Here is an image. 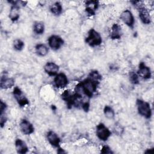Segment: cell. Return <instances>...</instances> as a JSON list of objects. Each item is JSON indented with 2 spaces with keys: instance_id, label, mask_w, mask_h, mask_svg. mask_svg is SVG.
I'll list each match as a JSON object with an SVG mask.
<instances>
[{
  "instance_id": "14",
  "label": "cell",
  "mask_w": 154,
  "mask_h": 154,
  "mask_svg": "<svg viewBox=\"0 0 154 154\" xmlns=\"http://www.w3.org/2000/svg\"><path fill=\"white\" fill-rule=\"evenodd\" d=\"M99 6V1H87L85 2V11L88 14L93 16Z\"/></svg>"
},
{
  "instance_id": "31",
  "label": "cell",
  "mask_w": 154,
  "mask_h": 154,
  "mask_svg": "<svg viewBox=\"0 0 154 154\" xmlns=\"http://www.w3.org/2000/svg\"><path fill=\"white\" fill-rule=\"evenodd\" d=\"M152 150H153V149H149V150H148V151H146L145 152V153H150V152H152Z\"/></svg>"
},
{
  "instance_id": "3",
  "label": "cell",
  "mask_w": 154,
  "mask_h": 154,
  "mask_svg": "<svg viewBox=\"0 0 154 154\" xmlns=\"http://www.w3.org/2000/svg\"><path fill=\"white\" fill-rule=\"evenodd\" d=\"M138 113L146 119H150L152 116V109L149 103L141 99H137L136 102Z\"/></svg>"
},
{
  "instance_id": "26",
  "label": "cell",
  "mask_w": 154,
  "mask_h": 154,
  "mask_svg": "<svg viewBox=\"0 0 154 154\" xmlns=\"http://www.w3.org/2000/svg\"><path fill=\"white\" fill-rule=\"evenodd\" d=\"M100 152L102 153H108V154H110V153H113V152L111 150L110 147H109L108 146H103L102 147Z\"/></svg>"
},
{
  "instance_id": "12",
  "label": "cell",
  "mask_w": 154,
  "mask_h": 154,
  "mask_svg": "<svg viewBox=\"0 0 154 154\" xmlns=\"http://www.w3.org/2000/svg\"><path fill=\"white\" fill-rule=\"evenodd\" d=\"M44 70L49 76H55L59 70V66L55 63L48 62L44 66Z\"/></svg>"
},
{
  "instance_id": "21",
  "label": "cell",
  "mask_w": 154,
  "mask_h": 154,
  "mask_svg": "<svg viewBox=\"0 0 154 154\" xmlns=\"http://www.w3.org/2000/svg\"><path fill=\"white\" fill-rule=\"evenodd\" d=\"M103 113L105 116L108 119H112L115 116V112L114 109L108 105H106L104 107Z\"/></svg>"
},
{
  "instance_id": "9",
  "label": "cell",
  "mask_w": 154,
  "mask_h": 154,
  "mask_svg": "<svg viewBox=\"0 0 154 154\" xmlns=\"http://www.w3.org/2000/svg\"><path fill=\"white\" fill-rule=\"evenodd\" d=\"M138 75L144 79H148L151 78L152 73L150 68L147 66L144 63L141 62L138 66V69L137 71Z\"/></svg>"
},
{
  "instance_id": "2",
  "label": "cell",
  "mask_w": 154,
  "mask_h": 154,
  "mask_svg": "<svg viewBox=\"0 0 154 154\" xmlns=\"http://www.w3.org/2000/svg\"><path fill=\"white\" fill-rule=\"evenodd\" d=\"M102 39L100 34L94 29H91L88 31L85 42L91 47L97 46L102 43Z\"/></svg>"
},
{
  "instance_id": "27",
  "label": "cell",
  "mask_w": 154,
  "mask_h": 154,
  "mask_svg": "<svg viewBox=\"0 0 154 154\" xmlns=\"http://www.w3.org/2000/svg\"><path fill=\"white\" fill-rule=\"evenodd\" d=\"M114 132L118 135H121L122 132H123V129L122 128L120 125H115V128H114Z\"/></svg>"
},
{
  "instance_id": "25",
  "label": "cell",
  "mask_w": 154,
  "mask_h": 154,
  "mask_svg": "<svg viewBox=\"0 0 154 154\" xmlns=\"http://www.w3.org/2000/svg\"><path fill=\"white\" fill-rule=\"evenodd\" d=\"M0 125L1 128H3V126L5 125V123L7 122V117L5 114V112L0 113Z\"/></svg>"
},
{
  "instance_id": "23",
  "label": "cell",
  "mask_w": 154,
  "mask_h": 154,
  "mask_svg": "<svg viewBox=\"0 0 154 154\" xmlns=\"http://www.w3.org/2000/svg\"><path fill=\"white\" fill-rule=\"evenodd\" d=\"M130 82L133 84H138L139 83V76L137 73L131 72L129 73Z\"/></svg>"
},
{
  "instance_id": "1",
  "label": "cell",
  "mask_w": 154,
  "mask_h": 154,
  "mask_svg": "<svg viewBox=\"0 0 154 154\" xmlns=\"http://www.w3.org/2000/svg\"><path fill=\"white\" fill-rule=\"evenodd\" d=\"M133 5L137 8L138 11V15L140 20L144 24L148 25L151 22V18L150 13L147 8L143 4L142 2L139 1H135L131 2Z\"/></svg>"
},
{
  "instance_id": "20",
  "label": "cell",
  "mask_w": 154,
  "mask_h": 154,
  "mask_svg": "<svg viewBox=\"0 0 154 154\" xmlns=\"http://www.w3.org/2000/svg\"><path fill=\"white\" fill-rule=\"evenodd\" d=\"M33 31L37 35H42L45 31V25L43 22H36L33 25Z\"/></svg>"
},
{
  "instance_id": "15",
  "label": "cell",
  "mask_w": 154,
  "mask_h": 154,
  "mask_svg": "<svg viewBox=\"0 0 154 154\" xmlns=\"http://www.w3.org/2000/svg\"><path fill=\"white\" fill-rule=\"evenodd\" d=\"M122 32L120 26L117 23H114L111 29L110 37L112 40L120 39L122 37Z\"/></svg>"
},
{
  "instance_id": "7",
  "label": "cell",
  "mask_w": 154,
  "mask_h": 154,
  "mask_svg": "<svg viewBox=\"0 0 154 154\" xmlns=\"http://www.w3.org/2000/svg\"><path fill=\"white\" fill-rule=\"evenodd\" d=\"M120 17L123 23H125L129 27L132 28L134 26L135 23L134 17L129 10H124L121 13Z\"/></svg>"
},
{
  "instance_id": "18",
  "label": "cell",
  "mask_w": 154,
  "mask_h": 154,
  "mask_svg": "<svg viewBox=\"0 0 154 154\" xmlns=\"http://www.w3.org/2000/svg\"><path fill=\"white\" fill-rule=\"evenodd\" d=\"M35 52L37 53V54L41 57L46 56L49 52L48 48L45 45L42 44V43L37 44L35 46Z\"/></svg>"
},
{
  "instance_id": "24",
  "label": "cell",
  "mask_w": 154,
  "mask_h": 154,
  "mask_svg": "<svg viewBox=\"0 0 154 154\" xmlns=\"http://www.w3.org/2000/svg\"><path fill=\"white\" fill-rule=\"evenodd\" d=\"M88 78H91L94 81H99V80L101 79L102 76L97 70H93L91 72H90Z\"/></svg>"
},
{
  "instance_id": "5",
  "label": "cell",
  "mask_w": 154,
  "mask_h": 154,
  "mask_svg": "<svg viewBox=\"0 0 154 154\" xmlns=\"http://www.w3.org/2000/svg\"><path fill=\"white\" fill-rule=\"evenodd\" d=\"M48 42L49 47L55 51L59 49L64 43L63 39L57 35H52L50 36L48 40Z\"/></svg>"
},
{
  "instance_id": "8",
  "label": "cell",
  "mask_w": 154,
  "mask_h": 154,
  "mask_svg": "<svg viewBox=\"0 0 154 154\" xmlns=\"http://www.w3.org/2000/svg\"><path fill=\"white\" fill-rule=\"evenodd\" d=\"M54 83L57 88H63L67 85L69 80L67 76L64 73H60L55 75L54 79Z\"/></svg>"
},
{
  "instance_id": "6",
  "label": "cell",
  "mask_w": 154,
  "mask_h": 154,
  "mask_svg": "<svg viewBox=\"0 0 154 154\" xmlns=\"http://www.w3.org/2000/svg\"><path fill=\"white\" fill-rule=\"evenodd\" d=\"M13 93V96H14V98L17 100V102L20 106L23 107L25 105L29 104L28 100L25 97V96L23 94L22 90L18 87H15L14 88Z\"/></svg>"
},
{
  "instance_id": "10",
  "label": "cell",
  "mask_w": 154,
  "mask_h": 154,
  "mask_svg": "<svg viewBox=\"0 0 154 154\" xmlns=\"http://www.w3.org/2000/svg\"><path fill=\"white\" fill-rule=\"evenodd\" d=\"M21 132L25 135H30L34 132V128L32 123L26 119H22L19 124Z\"/></svg>"
},
{
  "instance_id": "29",
  "label": "cell",
  "mask_w": 154,
  "mask_h": 154,
  "mask_svg": "<svg viewBox=\"0 0 154 154\" xmlns=\"http://www.w3.org/2000/svg\"><path fill=\"white\" fill-rule=\"evenodd\" d=\"M7 108V105L2 100L0 101V113L5 112V110Z\"/></svg>"
},
{
  "instance_id": "4",
  "label": "cell",
  "mask_w": 154,
  "mask_h": 154,
  "mask_svg": "<svg viewBox=\"0 0 154 154\" xmlns=\"http://www.w3.org/2000/svg\"><path fill=\"white\" fill-rule=\"evenodd\" d=\"M96 134L99 140L105 141L111 136V132L103 123H100L96 126Z\"/></svg>"
},
{
  "instance_id": "13",
  "label": "cell",
  "mask_w": 154,
  "mask_h": 154,
  "mask_svg": "<svg viewBox=\"0 0 154 154\" xmlns=\"http://www.w3.org/2000/svg\"><path fill=\"white\" fill-rule=\"evenodd\" d=\"M14 85V80L12 78H8L4 75L1 77L0 87L2 89L11 88Z\"/></svg>"
},
{
  "instance_id": "30",
  "label": "cell",
  "mask_w": 154,
  "mask_h": 154,
  "mask_svg": "<svg viewBox=\"0 0 154 154\" xmlns=\"http://www.w3.org/2000/svg\"><path fill=\"white\" fill-rule=\"evenodd\" d=\"M57 152L58 153H66V152L63 149H61V148H60V147L58 148V150H57Z\"/></svg>"
},
{
  "instance_id": "19",
  "label": "cell",
  "mask_w": 154,
  "mask_h": 154,
  "mask_svg": "<svg viewBox=\"0 0 154 154\" xmlns=\"http://www.w3.org/2000/svg\"><path fill=\"white\" fill-rule=\"evenodd\" d=\"M51 12L55 16H59L63 11V7L61 4L59 2L54 3L50 7Z\"/></svg>"
},
{
  "instance_id": "28",
  "label": "cell",
  "mask_w": 154,
  "mask_h": 154,
  "mask_svg": "<svg viewBox=\"0 0 154 154\" xmlns=\"http://www.w3.org/2000/svg\"><path fill=\"white\" fill-rule=\"evenodd\" d=\"M81 107L82 108V109L85 111H88L90 108V103L88 102L87 101H84L83 103L81 105Z\"/></svg>"
},
{
  "instance_id": "17",
  "label": "cell",
  "mask_w": 154,
  "mask_h": 154,
  "mask_svg": "<svg viewBox=\"0 0 154 154\" xmlns=\"http://www.w3.org/2000/svg\"><path fill=\"white\" fill-rule=\"evenodd\" d=\"M19 8H20V7H18L17 5H11L10 11H9L8 17L12 22L17 21L19 19V18L20 17Z\"/></svg>"
},
{
  "instance_id": "22",
  "label": "cell",
  "mask_w": 154,
  "mask_h": 154,
  "mask_svg": "<svg viewBox=\"0 0 154 154\" xmlns=\"http://www.w3.org/2000/svg\"><path fill=\"white\" fill-rule=\"evenodd\" d=\"M13 48L14 49L16 50V51H22L24 46H25V44H24V42L21 40L20 39H19V38H17L16 40H14L13 42Z\"/></svg>"
},
{
  "instance_id": "11",
  "label": "cell",
  "mask_w": 154,
  "mask_h": 154,
  "mask_svg": "<svg viewBox=\"0 0 154 154\" xmlns=\"http://www.w3.org/2000/svg\"><path fill=\"white\" fill-rule=\"evenodd\" d=\"M46 138L50 144L52 146L57 148L60 147V138L55 132L52 131H48L46 134Z\"/></svg>"
},
{
  "instance_id": "16",
  "label": "cell",
  "mask_w": 154,
  "mask_h": 154,
  "mask_svg": "<svg viewBox=\"0 0 154 154\" xmlns=\"http://www.w3.org/2000/svg\"><path fill=\"white\" fill-rule=\"evenodd\" d=\"M15 147L17 152L20 154H25L28 151V147L25 142L19 138L15 141Z\"/></svg>"
}]
</instances>
